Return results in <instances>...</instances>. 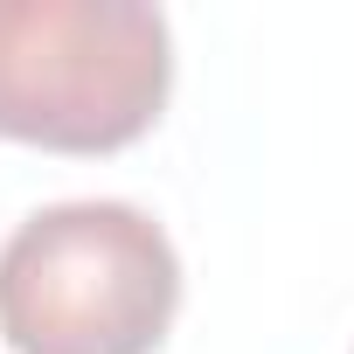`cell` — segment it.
Masks as SVG:
<instances>
[{
	"label": "cell",
	"instance_id": "6da1fadb",
	"mask_svg": "<svg viewBox=\"0 0 354 354\" xmlns=\"http://www.w3.org/2000/svg\"><path fill=\"white\" fill-rule=\"evenodd\" d=\"M181 313V257L132 202H56L0 243L15 354H153Z\"/></svg>",
	"mask_w": 354,
	"mask_h": 354
},
{
	"label": "cell",
	"instance_id": "7a4b0ae2",
	"mask_svg": "<svg viewBox=\"0 0 354 354\" xmlns=\"http://www.w3.org/2000/svg\"><path fill=\"white\" fill-rule=\"evenodd\" d=\"M174 91V35L146 0H0V139L118 153Z\"/></svg>",
	"mask_w": 354,
	"mask_h": 354
}]
</instances>
